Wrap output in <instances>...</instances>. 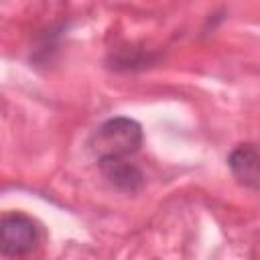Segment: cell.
I'll list each match as a JSON object with an SVG mask.
<instances>
[{
  "label": "cell",
  "instance_id": "obj_3",
  "mask_svg": "<svg viewBox=\"0 0 260 260\" xmlns=\"http://www.w3.org/2000/svg\"><path fill=\"white\" fill-rule=\"evenodd\" d=\"M228 167L240 185L260 189V142L238 144L228 156Z\"/></svg>",
  "mask_w": 260,
  "mask_h": 260
},
{
  "label": "cell",
  "instance_id": "obj_2",
  "mask_svg": "<svg viewBox=\"0 0 260 260\" xmlns=\"http://www.w3.org/2000/svg\"><path fill=\"white\" fill-rule=\"evenodd\" d=\"M0 228H2L0 252L4 258H20L32 254L43 238L39 223L20 211L4 213Z\"/></svg>",
  "mask_w": 260,
  "mask_h": 260
},
{
  "label": "cell",
  "instance_id": "obj_4",
  "mask_svg": "<svg viewBox=\"0 0 260 260\" xmlns=\"http://www.w3.org/2000/svg\"><path fill=\"white\" fill-rule=\"evenodd\" d=\"M98 167L104 175V179L118 191L124 193H136L144 185V175L142 171L134 165L128 162L126 158H106L98 160Z\"/></svg>",
  "mask_w": 260,
  "mask_h": 260
},
{
  "label": "cell",
  "instance_id": "obj_1",
  "mask_svg": "<svg viewBox=\"0 0 260 260\" xmlns=\"http://www.w3.org/2000/svg\"><path fill=\"white\" fill-rule=\"evenodd\" d=\"M144 140L142 126L128 116H114L104 120L89 136L87 148L98 160L126 158L140 150Z\"/></svg>",
  "mask_w": 260,
  "mask_h": 260
}]
</instances>
